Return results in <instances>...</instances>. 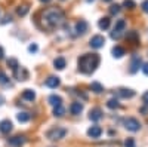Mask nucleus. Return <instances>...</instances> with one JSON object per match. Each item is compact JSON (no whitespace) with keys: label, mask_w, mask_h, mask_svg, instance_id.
Listing matches in <instances>:
<instances>
[{"label":"nucleus","mask_w":148,"mask_h":147,"mask_svg":"<svg viewBox=\"0 0 148 147\" xmlns=\"http://www.w3.org/2000/svg\"><path fill=\"white\" fill-rule=\"evenodd\" d=\"M99 61L101 58L98 54H84L79 58V71L83 75H92L99 66Z\"/></svg>","instance_id":"obj_1"},{"label":"nucleus","mask_w":148,"mask_h":147,"mask_svg":"<svg viewBox=\"0 0 148 147\" xmlns=\"http://www.w3.org/2000/svg\"><path fill=\"white\" fill-rule=\"evenodd\" d=\"M43 22L46 27H58L64 22V12L56 8L46 9L43 12Z\"/></svg>","instance_id":"obj_2"},{"label":"nucleus","mask_w":148,"mask_h":147,"mask_svg":"<svg viewBox=\"0 0 148 147\" xmlns=\"http://www.w3.org/2000/svg\"><path fill=\"white\" fill-rule=\"evenodd\" d=\"M65 135H67V129H65V128H61V126L52 128V129H49V131L46 132V138H49L51 141L62 140Z\"/></svg>","instance_id":"obj_3"},{"label":"nucleus","mask_w":148,"mask_h":147,"mask_svg":"<svg viewBox=\"0 0 148 147\" xmlns=\"http://www.w3.org/2000/svg\"><path fill=\"white\" fill-rule=\"evenodd\" d=\"M125 28H126V21H125V19H119V21L116 22L113 31H111V39L119 40L121 36H123V33H125Z\"/></svg>","instance_id":"obj_4"},{"label":"nucleus","mask_w":148,"mask_h":147,"mask_svg":"<svg viewBox=\"0 0 148 147\" xmlns=\"http://www.w3.org/2000/svg\"><path fill=\"white\" fill-rule=\"evenodd\" d=\"M123 125H125V128L130 132H138L141 129V124H139V120L138 119H135V117H127L123 120Z\"/></svg>","instance_id":"obj_5"},{"label":"nucleus","mask_w":148,"mask_h":147,"mask_svg":"<svg viewBox=\"0 0 148 147\" xmlns=\"http://www.w3.org/2000/svg\"><path fill=\"white\" fill-rule=\"evenodd\" d=\"M89 45L93 49H101L105 45V37H104V36H101V34H96V36H93V37L90 39Z\"/></svg>","instance_id":"obj_6"},{"label":"nucleus","mask_w":148,"mask_h":147,"mask_svg":"<svg viewBox=\"0 0 148 147\" xmlns=\"http://www.w3.org/2000/svg\"><path fill=\"white\" fill-rule=\"evenodd\" d=\"M141 64H142V59H141V57H138V55H133V57H132V61H130V73H132V75H133V73H136V71L139 70Z\"/></svg>","instance_id":"obj_7"},{"label":"nucleus","mask_w":148,"mask_h":147,"mask_svg":"<svg viewBox=\"0 0 148 147\" xmlns=\"http://www.w3.org/2000/svg\"><path fill=\"white\" fill-rule=\"evenodd\" d=\"M102 116H104V113H102V110L101 108H92L90 112H89V119L92 120V122H98V120H101L102 119Z\"/></svg>","instance_id":"obj_8"},{"label":"nucleus","mask_w":148,"mask_h":147,"mask_svg":"<svg viewBox=\"0 0 148 147\" xmlns=\"http://www.w3.org/2000/svg\"><path fill=\"white\" fill-rule=\"evenodd\" d=\"M88 135L92 137V138H99V137L102 135V129H101V126H98V125L90 126V128L88 129Z\"/></svg>","instance_id":"obj_9"},{"label":"nucleus","mask_w":148,"mask_h":147,"mask_svg":"<svg viewBox=\"0 0 148 147\" xmlns=\"http://www.w3.org/2000/svg\"><path fill=\"white\" fill-rule=\"evenodd\" d=\"M70 112H71V115H74V116H79V115L83 112V104H82L80 101H74V103L70 106Z\"/></svg>","instance_id":"obj_10"},{"label":"nucleus","mask_w":148,"mask_h":147,"mask_svg":"<svg viewBox=\"0 0 148 147\" xmlns=\"http://www.w3.org/2000/svg\"><path fill=\"white\" fill-rule=\"evenodd\" d=\"M61 85V80H59V77H56V76H49L47 79H46V86L47 88H52V89H55V88H58Z\"/></svg>","instance_id":"obj_11"},{"label":"nucleus","mask_w":148,"mask_h":147,"mask_svg":"<svg viewBox=\"0 0 148 147\" xmlns=\"http://www.w3.org/2000/svg\"><path fill=\"white\" fill-rule=\"evenodd\" d=\"M12 128H14V125H12V122L9 119H5L0 122V132H3V134H9L12 131Z\"/></svg>","instance_id":"obj_12"},{"label":"nucleus","mask_w":148,"mask_h":147,"mask_svg":"<svg viewBox=\"0 0 148 147\" xmlns=\"http://www.w3.org/2000/svg\"><path fill=\"white\" fill-rule=\"evenodd\" d=\"M25 141H27V140H25V137H24V135H16V137L9 138V144L14 146V147H21Z\"/></svg>","instance_id":"obj_13"},{"label":"nucleus","mask_w":148,"mask_h":147,"mask_svg":"<svg viewBox=\"0 0 148 147\" xmlns=\"http://www.w3.org/2000/svg\"><path fill=\"white\" fill-rule=\"evenodd\" d=\"M86 31H88V22L80 19L77 24H76V33L77 34H84Z\"/></svg>","instance_id":"obj_14"},{"label":"nucleus","mask_w":148,"mask_h":147,"mask_svg":"<svg viewBox=\"0 0 148 147\" xmlns=\"http://www.w3.org/2000/svg\"><path fill=\"white\" fill-rule=\"evenodd\" d=\"M117 94L121 98H132V97H135V91L133 89H127V88H120Z\"/></svg>","instance_id":"obj_15"},{"label":"nucleus","mask_w":148,"mask_h":147,"mask_svg":"<svg viewBox=\"0 0 148 147\" xmlns=\"http://www.w3.org/2000/svg\"><path fill=\"white\" fill-rule=\"evenodd\" d=\"M65 64H67V61H65L64 57H58V58H55V61H53V66H55L56 70H64V68H65Z\"/></svg>","instance_id":"obj_16"},{"label":"nucleus","mask_w":148,"mask_h":147,"mask_svg":"<svg viewBox=\"0 0 148 147\" xmlns=\"http://www.w3.org/2000/svg\"><path fill=\"white\" fill-rule=\"evenodd\" d=\"M16 119H18V122H21V124H25V122H28L31 119V115L27 113V112H19L16 115Z\"/></svg>","instance_id":"obj_17"},{"label":"nucleus","mask_w":148,"mask_h":147,"mask_svg":"<svg viewBox=\"0 0 148 147\" xmlns=\"http://www.w3.org/2000/svg\"><path fill=\"white\" fill-rule=\"evenodd\" d=\"M22 98L27 101H33V100H36V92L33 89H25L22 92Z\"/></svg>","instance_id":"obj_18"},{"label":"nucleus","mask_w":148,"mask_h":147,"mask_svg":"<svg viewBox=\"0 0 148 147\" xmlns=\"http://www.w3.org/2000/svg\"><path fill=\"white\" fill-rule=\"evenodd\" d=\"M47 101H49V104H51V106H53V107H55V106L62 104V98H61L59 95H55V94H53V95L49 97V100H47Z\"/></svg>","instance_id":"obj_19"},{"label":"nucleus","mask_w":148,"mask_h":147,"mask_svg":"<svg viewBox=\"0 0 148 147\" xmlns=\"http://www.w3.org/2000/svg\"><path fill=\"white\" fill-rule=\"evenodd\" d=\"M110 22H111V19L108 17H104V18L99 19V22H98V27H99L101 30H107L110 27Z\"/></svg>","instance_id":"obj_20"},{"label":"nucleus","mask_w":148,"mask_h":147,"mask_svg":"<svg viewBox=\"0 0 148 147\" xmlns=\"http://www.w3.org/2000/svg\"><path fill=\"white\" fill-rule=\"evenodd\" d=\"M111 54H113L114 58H121L123 55H125V49H123L121 46H114L113 51H111Z\"/></svg>","instance_id":"obj_21"},{"label":"nucleus","mask_w":148,"mask_h":147,"mask_svg":"<svg viewBox=\"0 0 148 147\" xmlns=\"http://www.w3.org/2000/svg\"><path fill=\"white\" fill-rule=\"evenodd\" d=\"M64 115H65V108L62 107V104H59V106H55V107H53V116L61 117V116H64Z\"/></svg>","instance_id":"obj_22"},{"label":"nucleus","mask_w":148,"mask_h":147,"mask_svg":"<svg viewBox=\"0 0 148 147\" xmlns=\"http://www.w3.org/2000/svg\"><path fill=\"white\" fill-rule=\"evenodd\" d=\"M107 107L111 108V110H116V108L120 107V103H119V100H116V98H110V100L107 101Z\"/></svg>","instance_id":"obj_23"},{"label":"nucleus","mask_w":148,"mask_h":147,"mask_svg":"<svg viewBox=\"0 0 148 147\" xmlns=\"http://www.w3.org/2000/svg\"><path fill=\"white\" fill-rule=\"evenodd\" d=\"M90 89H92L95 94H101V92L104 91L102 85H101L99 82H92V85H90Z\"/></svg>","instance_id":"obj_24"},{"label":"nucleus","mask_w":148,"mask_h":147,"mask_svg":"<svg viewBox=\"0 0 148 147\" xmlns=\"http://www.w3.org/2000/svg\"><path fill=\"white\" fill-rule=\"evenodd\" d=\"M28 10H30V8H28L27 5H22V6H19V8L16 9V14H18L19 17H25V15L28 14Z\"/></svg>","instance_id":"obj_25"},{"label":"nucleus","mask_w":148,"mask_h":147,"mask_svg":"<svg viewBox=\"0 0 148 147\" xmlns=\"http://www.w3.org/2000/svg\"><path fill=\"white\" fill-rule=\"evenodd\" d=\"M0 85H3V86L5 85H9V77L6 76V73L2 71V70H0Z\"/></svg>","instance_id":"obj_26"},{"label":"nucleus","mask_w":148,"mask_h":147,"mask_svg":"<svg viewBox=\"0 0 148 147\" xmlns=\"http://www.w3.org/2000/svg\"><path fill=\"white\" fill-rule=\"evenodd\" d=\"M120 9H121L120 5H111V6H110V14H111V15H117L119 12H120Z\"/></svg>","instance_id":"obj_27"},{"label":"nucleus","mask_w":148,"mask_h":147,"mask_svg":"<svg viewBox=\"0 0 148 147\" xmlns=\"http://www.w3.org/2000/svg\"><path fill=\"white\" fill-rule=\"evenodd\" d=\"M123 6H125L126 9H135L136 8V5H135L133 0H125V2H123Z\"/></svg>","instance_id":"obj_28"},{"label":"nucleus","mask_w":148,"mask_h":147,"mask_svg":"<svg viewBox=\"0 0 148 147\" xmlns=\"http://www.w3.org/2000/svg\"><path fill=\"white\" fill-rule=\"evenodd\" d=\"M8 66H9L12 70H15L19 64H18V61H16L15 58H9V59H8Z\"/></svg>","instance_id":"obj_29"},{"label":"nucleus","mask_w":148,"mask_h":147,"mask_svg":"<svg viewBox=\"0 0 148 147\" xmlns=\"http://www.w3.org/2000/svg\"><path fill=\"white\" fill-rule=\"evenodd\" d=\"M125 147H135V140H133L132 137L126 138V140H125Z\"/></svg>","instance_id":"obj_30"},{"label":"nucleus","mask_w":148,"mask_h":147,"mask_svg":"<svg viewBox=\"0 0 148 147\" xmlns=\"http://www.w3.org/2000/svg\"><path fill=\"white\" fill-rule=\"evenodd\" d=\"M127 39L136 42V40H138V33H136V31H129V33H127Z\"/></svg>","instance_id":"obj_31"},{"label":"nucleus","mask_w":148,"mask_h":147,"mask_svg":"<svg viewBox=\"0 0 148 147\" xmlns=\"http://www.w3.org/2000/svg\"><path fill=\"white\" fill-rule=\"evenodd\" d=\"M37 49H39V48H37V45L33 43V45L28 46V52H31V54H33V52H37Z\"/></svg>","instance_id":"obj_32"},{"label":"nucleus","mask_w":148,"mask_h":147,"mask_svg":"<svg viewBox=\"0 0 148 147\" xmlns=\"http://www.w3.org/2000/svg\"><path fill=\"white\" fill-rule=\"evenodd\" d=\"M141 8H142V10L145 12V14H148V0H145V2H142Z\"/></svg>","instance_id":"obj_33"},{"label":"nucleus","mask_w":148,"mask_h":147,"mask_svg":"<svg viewBox=\"0 0 148 147\" xmlns=\"http://www.w3.org/2000/svg\"><path fill=\"white\" fill-rule=\"evenodd\" d=\"M142 103H144L145 106H148V91L142 95Z\"/></svg>","instance_id":"obj_34"},{"label":"nucleus","mask_w":148,"mask_h":147,"mask_svg":"<svg viewBox=\"0 0 148 147\" xmlns=\"http://www.w3.org/2000/svg\"><path fill=\"white\" fill-rule=\"evenodd\" d=\"M142 71H144V75L148 76V63H145V64L142 66Z\"/></svg>","instance_id":"obj_35"},{"label":"nucleus","mask_w":148,"mask_h":147,"mask_svg":"<svg viewBox=\"0 0 148 147\" xmlns=\"http://www.w3.org/2000/svg\"><path fill=\"white\" fill-rule=\"evenodd\" d=\"M12 21V18L9 17V15H6L5 18H3V21H2V24H6V22H10Z\"/></svg>","instance_id":"obj_36"},{"label":"nucleus","mask_w":148,"mask_h":147,"mask_svg":"<svg viewBox=\"0 0 148 147\" xmlns=\"http://www.w3.org/2000/svg\"><path fill=\"white\" fill-rule=\"evenodd\" d=\"M3 57H5V52H3V48L0 46V59H3Z\"/></svg>","instance_id":"obj_37"},{"label":"nucleus","mask_w":148,"mask_h":147,"mask_svg":"<svg viewBox=\"0 0 148 147\" xmlns=\"http://www.w3.org/2000/svg\"><path fill=\"white\" fill-rule=\"evenodd\" d=\"M5 103V98H3V95H0V106H2Z\"/></svg>","instance_id":"obj_38"},{"label":"nucleus","mask_w":148,"mask_h":147,"mask_svg":"<svg viewBox=\"0 0 148 147\" xmlns=\"http://www.w3.org/2000/svg\"><path fill=\"white\" fill-rule=\"evenodd\" d=\"M40 2H42V3H49L51 0H40Z\"/></svg>","instance_id":"obj_39"},{"label":"nucleus","mask_w":148,"mask_h":147,"mask_svg":"<svg viewBox=\"0 0 148 147\" xmlns=\"http://www.w3.org/2000/svg\"><path fill=\"white\" fill-rule=\"evenodd\" d=\"M104 2H111V0H104Z\"/></svg>","instance_id":"obj_40"},{"label":"nucleus","mask_w":148,"mask_h":147,"mask_svg":"<svg viewBox=\"0 0 148 147\" xmlns=\"http://www.w3.org/2000/svg\"><path fill=\"white\" fill-rule=\"evenodd\" d=\"M88 2H93V0H88Z\"/></svg>","instance_id":"obj_41"},{"label":"nucleus","mask_w":148,"mask_h":147,"mask_svg":"<svg viewBox=\"0 0 148 147\" xmlns=\"http://www.w3.org/2000/svg\"><path fill=\"white\" fill-rule=\"evenodd\" d=\"M61 2H65V0H61Z\"/></svg>","instance_id":"obj_42"}]
</instances>
